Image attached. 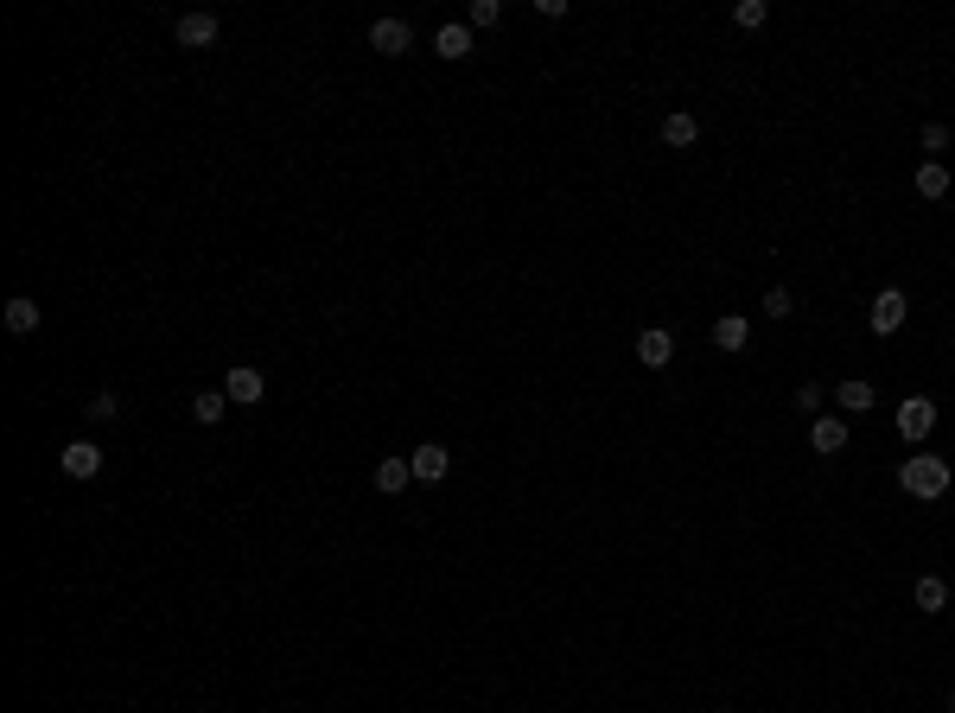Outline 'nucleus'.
Instances as JSON below:
<instances>
[{
	"instance_id": "obj_27",
	"label": "nucleus",
	"mask_w": 955,
	"mask_h": 713,
	"mask_svg": "<svg viewBox=\"0 0 955 713\" xmlns=\"http://www.w3.org/2000/svg\"><path fill=\"white\" fill-rule=\"evenodd\" d=\"M714 713H726V707H714Z\"/></svg>"
},
{
	"instance_id": "obj_3",
	"label": "nucleus",
	"mask_w": 955,
	"mask_h": 713,
	"mask_svg": "<svg viewBox=\"0 0 955 713\" xmlns=\"http://www.w3.org/2000/svg\"><path fill=\"white\" fill-rule=\"evenodd\" d=\"M905 312H911V306H905V287H879V293H873V312H866V325H873L879 338H892L898 325H905Z\"/></svg>"
},
{
	"instance_id": "obj_5",
	"label": "nucleus",
	"mask_w": 955,
	"mask_h": 713,
	"mask_svg": "<svg viewBox=\"0 0 955 713\" xmlns=\"http://www.w3.org/2000/svg\"><path fill=\"white\" fill-rule=\"evenodd\" d=\"M217 13H179V26H172V39H179L185 51H204V45H217Z\"/></svg>"
},
{
	"instance_id": "obj_9",
	"label": "nucleus",
	"mask_w": 955,
	"mask_h": 713,
	"mask_svg": "<svg viewBox=\"0 0 955 713\" xmlns=\"http://www.w3.org/2000/svg\"><path fill=\"white\" fill-rule=\"evenodd\" d=\"M370 45L382 51V58H402V51L414 45V26H408V20H376V26H370Z\"/></svg>"
},
{
	"instance_id": "obj_11",
	"label": "nucleus",
	"mask_w": 955,
	"mask_h": 713,
	"mask_svg": "<svg viewBox=\"0 0 955 713\" xmlns=\"http://www.w3.org/2000/svg\"><path fill=\"white\" fill-rule=\"evenodd\" d=\"M809 446L822 452V459H828V452H841V446H847V421H841V414H815V427H809Z\"/></svg>"
},
{
	"instance_id": "obj_19",
	"label": "nucleus",
	"mask_w": 955,
	"mask_h": 713,
	"mask_svg": "<svg viewBox=\"0 0 955 713\" xmlns=\"http://www.w3.org/2000/svg\"><path fill=\"white\" fill-rule=\"evenodd\" d=\"M911 599H917V612H943V605H949V586L936 580V573H924V580H917V593H911Z\"/></svg>"
},
{
	"instance_id": "obj_14",
	"label": "nucleus",
	"mask_w": 955,
	"mask_h": 713,
	"mask_svg": "<svg viewBox=\"0 0 955 713\" xmlns=\"http://www.w3.org/2000/svg\"><path fill=\"white\" fill-rule=\"evenodd\" d=\"M745 338H752V319H745V312L714 319V344H720V351H745Z\"/></svg>"
},
{
	"instance_id": "obj_21",
	"label": "nucleus",
	"mask_w": 955,
	"mask_h": 713,
	"mask_svg": "<svg viewBox=\"0 0 955 713\" xmlns=\"http://www.w3.org/2000/svg\"><path fill=\"white\" fill-rule=\"evenodd\" d=\"M764 20H771V7H764V0H739V7H733V26H745V32H758Z\"/></svg>"
},
{
	"instance_id": "obj_4",
	"label": "nucleus",
	"mask_w": 955,
	"mask_h": 713,
	"mask_svg": "<svg viewBox=\"0 0 955 713\" xmlns=\"http://www.w3.org/2000/svg\"><path fill=\"white\" fill-rule=\"evenodd\" d=\"M223 395H230V408H255V402L268 395V376L249 370V363H236V370L223 376Z\"/></svg>"
},
{
	"instance_id": "obj_20",
	"label": "nucleus",
	"mask_w": 955,
	"mask_h": 713,
	"mask_svg": "<svg viewBox=\"0 0 955 713\" xmlns=\"http://www.w3.org/2000/svg\"><path fill=\"white\" fill-rule=\"evenodd\" d=\"M497 20H503V0H472V13H465V26H472V32L497 26Z\"/></svg>"
},
{
	"instance_id": "obj_24",
	"label": "nucleus",
	"mask_w": 955,
	"mask_h": 713,
	"mask_svg": "<svg viewBox=\"0 0 955 713\" xmlns=\"http://www.w3.org/2000/svg\"><path fill=\"white\" fill-rule=\"evenodd\" d=\"M822 402H828V389H822V382H803V389H796V408H803V414H815Z\"/></svg>"
},
{
	"instance_id": "obj_17",
	"label": "nucleus",
	"mask_w": 955,
	"mask_h": 713,
	"mask_svg": "<svg viewBox=\"0 0 955 713\" xmlns=\"http://www.w3.org/2000/svg\"><path fill=\"white\" fill-rule=\"evenodd\" d=\"M223 414H230V395H223V389H204L198 402H191V421H198V427H217Z\"/></svg>"
},
{
	"instance_id": "obj_1",
	"label": "nucleus",
	"mask_w": 955,
	"mask_h": 713,
	"mask_svg": "<svg viewBox=\"0 0 955 713\" xmlns=\"http://www.w3.org/2000/svg\"><path fill=\"white\" fill-rule=\"evenodd\" d=\"M898 484H905L911 497H924V503H930V497H943L949 484H955V465L943 459V452H917V459L898 465Z\"/></svg>"
},
{
	"instance_id": "obj_15",
	"label": "nucleus",
	"mask_w": 955,
	"mask_h": 713,
	"mask_svg": "<svg viewBox=\"0 0 955 713\" xmlns=\"http://www.w3.org/2000/svg\"><path fill=\"white\" fill-rule=\"evenodd\" d=\"M835 402H841V408H847V414H854V421H860V414L873 408V382H866V376H847L841 389H835Z\"/></svg>"
},
{
	"instance_id": "obj_13",
	"label": "nucleus",
	"mask_w": 955,
	"mask_h": 713,
	"mask_svg": "<svg viewBox=\"0 0 955 713\" xmlns=\"http://www.w3.org/2000/svg\"><path fill=\"white\" fill-rule=\"evenodd\" d=\"M408 484H414V465H408V459H382V465H376V491H382V497H402Z\"/></svg>"
},
{
	"instance_id": "obj_7",
	"label": "nucleus",
	"mask_w": 955,
	"mask_h": 713,
	"mask_svg": "<svg viewBox=\"0 0 955 713\" xmlns=\"http://www.w3.org/2000/svg\"><path fill=\"white\" fill-rule=\"evenodd\" d=\"M408 465H414V478H421V484H440L446 472H453V459H446L440 440H421V446L408 452Z\"/></svg>"
},
{
	"instance_id": "obj_2",
	"label": "nucleus",
	"mask_w": 955,
	"mask_h": 713,
	"mask_svg": "<svg viewBox=\"0 0 955 713\" xmlns=\"http://www.w3.org/2000/svg\"><path fill=\"white\" fill-rule=\"evenodd\" d=\"M892 421H898V440L917 446V440H930V427H936V402H930V395H905Z\"/></svg>"
},
{
	"instance_id": "obj_10",
	"label": "nucleus",
	"mask_w": 955,
	"mask_h": 713,
	"mask_svg": "<svg viewBox=\"0 0 955 713\" xmlns=\"http://www.w3.org/2000/svg\"><path fill=\"white\" fill-rule=\"evenodd\" d=\"M433 51H440L446 64H459V58H472V26L465 20H446L440 32H433Z\"/></svg>"
},
{
	"instance_id": "obj_25",
	"label": "nucleus",
	"mask_w": 955,
	"mask_h": 713,
	"mask_svg": "<svg viewBox=\"0 0 955 713\" xmlns=\"http://www.w3.org/2000/svg\"><path fill=\"white\" fill-rule=\"evenodd\" d=\"M924 153H949V128H943V121H930V128H924Z\"/></svg>"
},
{
	"instance_id": "obj_16",
	"label": "nucleus",
	"mask_w": 955,
	"mask_h": 713,
	"mask_svg": "<svg viewBox=\"0 0 955 713\" xmlns=\"http://www.w3.org/2000/svg\"><path fill=\"white\" fill-rule=\"evenodd\" d=\"M949 185H955V179H949L943 160H924V166H917V198H949Z\"/></svg>"
},
{
	"instance_id": "obj_22",
	"label": "nucleus",
	"mask_w": 955,
	"mask_h": 713,
	"mask_svg": "<svg viewBox=\"0 0 955 713\" xmlns=\"http://www.w3.org/2000/svg\"><path fill=\"white\" fill-rule=\"evenodd\" d=\"M790 312H796V293H790V287H771V293H764V319H790Z\"/></svg>"
},
{
	"instance_id": "obj_8",
	"label": "nucleus",
	"mask_w": 955,
	"mask_h": 713,
	"mask_svg": "<svg viewBox=\"0 0 955 713\" xmlns=\"http://www.w3.org/2000/svg\"><path fill=\"white\" fill-rule=\"evenodd\" d=\"M58 465H64V478H96L102 472V446L96 440H71L58 452Z\"/></svg>"
},
{
	"instance_id": "obj_23",
	"label": "nucleus",
	"mask_w": 955,
	"mask_h": 713,
	"mask_svg": "<svg viewBox=\"0 0 955 713\" xmlns=\"http://www.w3.org/2000/svg\"><path fill=\"white\" fill-rule=\"evenodd\" d=\"M115 414H121L115 389H96V395H90V421H115Z\"/></svg>"
},
{
	"instance_id": "obj_26",
	"label": "nucleus",
	"mask_w": 955,
	"mask_h": 713,
	"mask_svg": "<svg viewBox=\"0 0 955 713\" xmlns=\"http://www.w3.org/2000/svg\"><path fill=\"white\" fill-rule=\"evenodd\" d=\"M949 707H955V694H949Z\"/></svg>"
},
{
	"instance_id": "obj_12",
	"label": "nucleus",
	"mask_w": 955,
	"mask_h": 713,
	"mask_svg": "<svg viewBox=\"0 0 955 713\" xmlns=\"http://www.w3.org/2000/svg\"><path fill=\"white\" fill-rule=\"evenodd\" d=\"M0 319H7V332H13V338H32V332H39V300H26V293H13Z\"/></svg>"
},
{
	"instance_id": "obj_6",
	"label": "nucleus",
	"mask_w": 955,
	"mask_h": 713,
	"mask_svg": "<svg viewBox=\"0 0 955 713\" xmlns=\"http://www.w3.org/2000/svg\"><path fill=\"white\" fill-rule=\"evenodd\" d=\"M637 363H644V370H669L675 363V338L663 325H644V332H637Z\"/></svg>"
},
{
	"instance_id": "obj_18",
	"label": "nucleus",
	"mask_w": 955,
	"mask_h": 713,
	"mask_svg": "<svg viewBox=\"0 0 955 713\" xmlns=\"http://www.w3.org/2000/svg\"><path fill=\"white\" fill-rule=\"evenodd\" d=\"M663 141H669V147H694V141H701V121H694L688 109H675V115L663 121Z\"/></svg>"
}]
</instances>
